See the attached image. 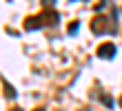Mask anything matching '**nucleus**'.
Instances as JSON below:
<instances>
[{
  "label": "nucleus",
  "instance_id": "f257e3e1",
  "mask_svg": "<svg viewBox=\"0 0 122 111\" xmlns=\"http://www.w3.org/2000/svg\"><path fill=\"white\" fill-rule=\"evenodd\" d=\"M91 31L96 33V36H102V33H116L118 31V27H116V11L111 13V18H107V16H96L91 20Z\"/></svg>",
  "mask_w": 122,
  "mask_h": 111
},
{
  "label": "nucleus",
  "instance_id": "f03ea898",
  "mask_svg": "<svg viewBox=\"0 0 122 111\" xmlns=\"http://www.w3.org/2000/svg\"><path fill=\"white\" fill-rule=\"evenodd\" d=\"M40 20H42V25H45V27H53V25H58L60 16H58V11H56L53 7H45L42 13H40Z\"/></svg>",
  "mask_w": 122,
  "mask_h": 111
},
{
  "label": "nucleus",
  "instance_id": "7ed1b4c3",
  "mask_svg": "<svg viewBox=\"0 0 122 111\" xmlns=\"http://www.w3.org/2000/svg\"><path fill=\"white\" fill-rule=\"evenodd\" d=\"M96 56L102 58V60H111V58L116 56V44H113V42H102L96 49Z\"/></svg>",
  "mask_w": 122,
  "mask_h": 111
},
{
  "label": "nucleus",
  "instance_id": "20e7f679",
  "mask_svg": "<svg viewBox=\"0 0 122 111\" xmlns=\"http://www.w3.org/2000/svg\"><path fill=\"white\" fill-rule=\"evenodd\" d=\"M40 27H45V25H42V20H40V16L25 18V31H38Z\"/></svg>",
  "mask_w": 122,
  "mask_h": 111
},
{
  "label": "nucleus",
  "instance_id": "39448f33",
  "mask_svg": "<svg viewBox=\"0 0 122 111\" xmlns=\"http://www.w3.org/2000/svg\"><path fill=\"white\" fill-rule=\"evenodd\" d=\"M2 89H5V98H16V89L7 82V80H2Z\"/></svg>",
  "mask_w": 122,
  "mask_h": 111
},
{
  "label": "nucleus",
  "instance_id": "423d86ee",
  "mask_svg": "<svg viewBox=\"0 0 122 111\" xmlns=\"http://www.w3.org/2000/svg\"><path fill=\"white\" fill-rule=\"evenodd\" d=\"M78 27H80V22H78V20H73V22H71V25L67 27V33H69V36H76V33H78Z\"/></svg>",
  "mask_w": 122,
  "mask_h": 111
},
{
  "label": "nucleus",
  "instance_id": "0eeeda50",
  "mask_svg": "<svg viewBox=\"0 0 122 111\" xmlns=\"http://www.w3.org/2000/svg\"><path fill=\"white\" fill-rule=\"evenodd\" d=\"M100 102H102V105H104L107 109H109V107H113V100H111L107 93H104V95H100Z\"/></svg>",
  "mask_w": 122,
  "mask_h": 111
},
{
  "label": "nucleus",
  "instance_id": "6e6552de",
  "mask_svg": "<svg viewBox=\"0 0 122 111\" xmlns=\"http://www.w3.org/2000/svg\"><path fill=\"white\" fill-rule=\"evenodd\" d=\"M42 5H45V7H53L56 0H42Z\"/></svg>",
  "mask_w": 122,
  "mask_h": 111
},
{
  "label": "nucleus",
  "instance_id": "1a4fd4ad",
  "mask_svg": "<svg viewBox=\"0 0 122 111\" xmlns=\"http://www.w3.org/2000/svg\"><path fill=\"white\" fill-rule=\"evenodd\" d=\"M11 111H22V109H18V107H16V109H11Z\"/></svg>",
  "mask_w": 122,
  "mask_h": 111
},
{
  "label": "nucleus",
  "instance_id": "9d476101",
  "mask_svg": "<svg viewBox=\"0 0 122 111\" xmlns=\"http://www.w3.org/2000/svg\"><path fill=\"white\" fill-rule=\"evenodd\" d=\"M120 107H122V95H120Z\"/></svg>",
  "mask_w": 122,
  "mask_h": 111
},
{
  "label": "nucleus",
  "instance_id": "9b49d317",
  "mask_svg": "<svg viewBox=\"0 0 122 111\" xmlns=\"http://www.w3.org/2000/svg\"><path fill=\"white\" fill-rule=\"evenodd\" d=\"M33 111H45V109H33Z\"/></svg>",
  "mask_w": 122,
  "mask_h": 111
}]
</instances>
